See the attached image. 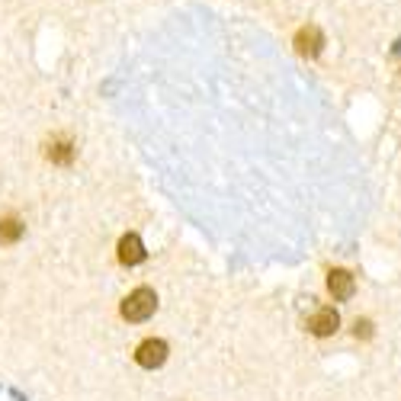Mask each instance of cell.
<instances>
[{
    "instance_id": "4",
    "label": "cell",
    "mask_w": 401,
    "mask_h": 401,
    "mask_svg": "<svg viewBox=\"0 0 401 401\" xmlns=\"http://www.w3.org/2000/svg\"><path fill=\"white\" fill-rule=\"evenodd\" d=\"M337 328H340L337 308H318V312L308 318V331H312L314 337H331Z\"/></svg>"
},
{
    "instance_id": "9",
    "label": "cell",
    "mask_w": 401,
    "mask_h": 401,
    "mask_svg": "<svg viewBox=\"0 0 401 401\" xmlns=\"http://www.w3.org/2000/svg\"><path fill=\"white\" fill-rule=\"evenodd\" d=\"M373 334V324L369 321H357V337H369Z\"/></svg>"
},
{
    "instance_id": "6",
    "label": "cell",
    "mask_w": 401,
    "mask_h": 401,
    "mask_svg": "<svg viewBox=\"0 0 401 401\" xmlns=\"http://www.w3.org/2000/svg\"><path fill=\"white\" fill-rule=\"evenodd\" d=\"M119 260H123L125 267H135V263L145 260V244H141L139 235H125L123 241H119Z\"/></svg>"
},
{
    "instance_id": "7",
    "label": "cell",
    "mask_w": 401,
    "mask_h": 401,
    "mask_svg": "<svg viewBox=\"0 0 401 401\" xmlns=\"http://www.w3.org/2000/svg\"><path fill=\"white\" fill-rule=\"evenodd\" d=\"M19 238H23V222H19L17 215L0 218V241H3V244H17Z\"/></svg>"
},
{
    "instance_id": "8",
    "label": "cell",
    "mask_w": 401,
    "mask_h": 401,
    "mask_svg": "<svg viewBox=\"0 0 401 401\" xmlns=\"http://www.w3.org/2000/svg\"><path fill=\"white\" fill-rule=\"evenodd\" d=\"M48 161H52V164H71V161H74V145L64 139L52 141V145H48Z\"/></svg>"
},
{
    "instance_id": "3",
    "label": "cell",
    "mask_w": 401,
    "mask_h": 401,
    "mask_svg": "<svg viewBox=\"0 0 401 401\" xmlns=\"http://www.w3.org/2000/svg\"><path fill=\"white\" fill-rule=\"evenodd\" d=\"M292 45H296V52L302 55V58H318L324 48V35L318 26H302L296 33V42Z\"/></svg>"
},
{
    "instance_id": "5",
    "label": "cell",
    "mask_w": 401,
    "mask_h": 401,
    "mask_svg": "<svg viewBox=\"0 0 401 401\" xmlns=\"http://www.w3.org/2000/svg\"><path fill=\"white\" fill-rule=\"evenodd\" d=\"M328 292H331L337 302H347L353 292H357V283L350 276L347 270H331L328 273Z\"/></svg>"
},
{
    "instance_id": "2",
    "label": "cell",
    "mask_w": 401,
    "mask_h": 401,
    "mask_svg": "<svg viewBox=\"0 0 401 401\" xmlns=\"http://www.w3.org/2000/svg\"><path fill=\"white\" fill-rule=\"evenodd\" d=\"M164 359H167V344L164 340H141L139 350H135V363L145 369H157V366H164Z\"/></svg>"
},
{
    "instance_id": "1",
    "label": "cell",
    "mask_w": 401,
    "mask_h": 401,
    "mask_svg": "<svg viewBox=\"0 0 401 401\" xmlns=\"http://www.w3.org/2000/svg\"><path fill=\"white\" fill-rule=\"evenodd\" d=\"M157 308V296L154 289L139 286L135 292H129V298L123 302V318L125 321H148Z\"/></svg>"
},
{
    "instance_id": "10",
    "label": "cell",
    "mask_w": 401,
    "mask_h": 401,
    "mask_svg": "<svg viewBox=\"0 0 401 401\" xmlns=\"http://www.w3.org/2000/svg\"><path fill=\"white\" fill-rule=\"evenodd\" d=\"M392 55H398V58H401V39H398V42H395V48H392Z\"/></svg>"
}]
</instances>
